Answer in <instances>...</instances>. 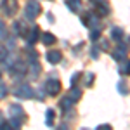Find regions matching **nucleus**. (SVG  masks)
I'll return each instance as SVG.
<instances>
[{
	"label": "nucleus",
	"instance_id": "15",
	"mask_svg": "<svg viewBox=\"0 0 130 130\" xmlns=\"http://www.w3.org/2000/svg\"><path fill=\"white\" fill-rule=\"evenodd\" d=\"M121 37H123V31L120 30V28H111V38L113 40H121Z\"/></svg>",
	"mask_w": 130,
	"mask_h": 130
},
{
	"label": "nucleus",
	"instance_id": "14",
	"mask_svg": "<svg viewBox=\"0 0 130 130\" xmlns=\"http://www.w3.org/2000/svg\"><path fill=\"white\" fill-rule=\"evenodd\" d=\"M116 89H118V92H120L121 95H127L130 92V89H128V85H127V82H118V85H116Z\"/></svg>",
	"mask_w": 130,
	"mask_h": 130
},
{
	"label": "nucleus",
	"instance_id": "3",
	"mask_svg": "<svg viewBox=\"0 0 130 130\" xmlns=\"http://www.w3.org/2000/svg\"><path fill=\"white\" fill-rule=\"evenodd\" d=\"M14 95L19 97V99H31V97L35 95V90H33V87H30L28 83H21V85H18V87L14 89Z\"/></svg>",
	"mask_w": 130,
	"mask_h": 130
},
{
	"label": "nucleus",
	"instance_id": "12",
	"mask_svg": "<svg viewBox=\"0 0 130 130\" xmlns=\"http://www.w3.org/2000/svg\"><path fill=\"white\" fill-rule=\"evenodd\" d=\"M66 5L71 12H78L80 10V0H66Z\"/></svg>",
	"mask_w": 130,
	"mask_h": 130
},
{
	"label": "nucleus",
	"instance_id": "22",
	"mask_svg": "<svg viewBox=\"0 0 130 130\" xmlns=\"http://www.w3.org/2000/svg\"><path fill=\"white\" fill-rule=\"evenodd\" d=\"M92 82H94V73H89L85 76V85H92Z\"/></svg>",
	"mask_w": 130,
	"mask_h": 130
},
{
	"label": "nucleus",
	"instance_id": "10",
	"mask_svg": "<svg viewBox=\"0 0 130 130\" xmlns=\"http://www.w3.org/2000/svg\"><path fill=\"white\" fill-rule=\"evenodd\" d=\"M83 24L85 26H97L99 24V18L95 14H85L83 16Z\"/></svg>",
	"mask_w": 130,
	"mask_h": 130
},
{
	"label": "nucleus",
	"instance_id": "23",
	"mask_svg": "<svg viewBox=\"0 0 130 130\" xmlns=\"http://www.w3.org/2000/svg\"><path fill=\"white\" fill-rule=\"evenodd\" d=\"M7 95V87L5 85H0V99H4Z\"/></svg>",
	"mask_w": 130,
	"mask_h": 130
},
{
	"label": "nucleus",
	"instance_id": "2",
	"mask_svg": "<svg viewBox=\"0 0 130 130\" xmlns=\"http://www.w3.org/2000/svg\"><path fill=\"white\" fill-rule=\"evenodd\" d=\"M42 12V5L37 2V0H28V4H26V7H24V18L28 21H33L37 19L38 16H40Z\"/></svg>",
	"mask_w": 130,
	"mask_h": 130
},
{
	"label": "nucleus",
	"instance_id": "21",
	"mask_svg": "<svg viewBox=\"0 0 130 130\" xmlns=\"http://www.w3.org/2000/svg\"><path fill=\"white\" fill-rule=\"evenodd\" d=\"M0 128H2V130H4V128L10 130V128H12V125H10V121H0Z\"/></svg>",
	"mask_w": 130,
	"mask_h": 130
},
{
	"label": "nucleus",
	"instance_id": "24",
	"mask_svg": "<svg viewBox=\"0 0 130 130\" xmlns=\"http://www.w3.org/2000/svg\"><path fill=\"white\" fill-rule=\"evenodd\" d=\"M80 80V73H76V75H73V76H71V85H73V87H75V85H76V82Z\"/></svg>",
	"mask_w": 130,
	"mask_h": 130
},
{
	"label": "nucleus",
	"instance_id": "25",
	"mask_svg": "<svg viewBox=\"0 0 130 130\" xmlns=\"http://www.w3.org/2000/svg\"><path fill=\"white\" fill-rule=\"evenodd\" d=\"M0 78H2V75H0Z\"/></svg>",
	"mask_w": 130,
	"mask_h": 130
},
{
	"label": "nucleus",
	"instance_id": "1",
	"mask_svg": "<svg viewBox=\"0 0 130 130\" xmlns=\"http://www.w3.org/2000/svg\"><path fill=\"white\" fill-rule=\"evenodd\" d=\"M26 116H24V109L21 108L19 104H12L9 108V121L12 125V128H19L21 125L24 123Z\"/></svg>",
	"mask_w": 130,
	"mask_h": 130
},
{
	"label": "nucleus",
	"instance_id": "19",
	"mask_svg": "<svg viewBox=\"0 0 130 130\" xmlns=\"http://www.w3.org/2000/svg\"><path fill=\"white\" fill-rule=\"evenodd\" d=\"M120 73L121 75H130V61H127V62L120 68Z\"/></svg>",
	"mask_w": 130,
	"mask_h": 130
},
{
	"label": "nucleus",
	"instance_id": "9",
	"mask_svg": "<svg viewBox=\"0 0 130 130\" xmlns=\"http://www.w3.org/2000/svg\"><path fill=\"white\" fill-rule=\"evenodd\" d=\"M40 38H42V43H43L45 47H47V45L50 47V45H54V43L57 42V38H56V35H52L50 31H45V33L42 35Z\"/></svg>",
	"mask_w": 130,
	"mask_h": 130
},
{
	"label": "nucleus",
	"instance_id": "18",
	"mask_svg": "<svg viewBox=\"0 0 130 130\" xmlns=\"http://www.w3.org/2000/svg\"><path fill=\"white\" fill-rule=\"evenodd\" d=\"M7 38V26H5V23L0 19V40H5Z\"/></svg>",
	"mask_w": 130,
	"mask_h": 130
},
{
	"label": "nucleus",
	"instance_id": "8",
	"mask_svg": "<svg viewBox=\"0 0 130 130\" xmlns=\"http://www.w3.org/2000/svg\"><path fill=\"white\" fill-rule=\"evenodd\" d=\"M45 59L49 61L50 64H57V62L62 59V54H61V50H49V52L45 54Z\"/></svg>",
	"mask_w": 130,
	"mask_h": 130
},
{
	"label": "nucleus",
	"instance_id": "13",
	"mask_svg": "<svg viewBox=\"0 0 130 130\" xmlns=\"http://www.w3.org/2000/svg\"><path fill=\"white\" fill-rule=\"evenodd\" d=\"M12 30H14V35H19V37H24L26 35V31H24V26H23V23H14V26H12Z\"/></svg>",
	"mask_w": 130,
	"mask_h": 130
},
{
	"label": "nucleus",
	"instance_id": "17",
	"mask_svg": "<svg viewBox=\"0 0 130 130\" xmlns=\"http://www.w3.org/2000/svg\"><path fill=\"white\" fill-rule=\"evenodd\" d=\"M70 97H71L73 101H75V102H76V99H80V97H82V90H80V89H76V85H75V87L71 89Z\"/></svg>",
	"mask_w": 130,
	"mask_h": 130
},
{
	"label": "nucleus",
	"instance_id": "20",
	"mask_svg": "<svg viewBox=\"0 0 130 130\" xmlns=\"http://www.w3.org/2000/svg\"><path fill=\"white\" fill-rule=\"evenodd\" d=\"M99 37H101V31L97 30V28H94V30H92V33H90V40H97Z\"/></svg>",
	"mask_w": 130,
	"mask_h": 130
},
{
	"label": "nucleus",
	"instance_id": "6",
	"mask_svg": "<svg viewBox=\"0 0 130 130\" xmlns=\"http://www.w3.org/2000/svg\"><path fill=\"white\" fill-rule=\"evenodd\" d=\"M24 37H26V43H28V45H35L37 40L40 38V28H38V26H33L31 30H28V33H26Z\"/></svg>",
	"mask_w": 130,
	"mask_h": 130
},
{
	"label": "nucleus",
	"instance_id": "7",
	"mask_svg": "<svg viewBox=\"0 0 130 130\" xmlns=\"http://www.w3.org/2000/svg\"><path fill=\"white\" fill-rule=\"evenodd\" d=\"M113 59L115 61H125L127 59V45H123V43L116 45V50L113 52Z\"/></svg>",
	"mask_w": 130,
	"mask_h": 130
},
{
	"label": "nucleus",
	"instance_id": "16",
	"mask_svg": "<svg viewBox=\"0 0 130 130\" xmlns=\"http://www.w3.org/2000/svg\"><path fill=\"white\" fill-rule=\"evenodd\" d=\"M45 123L49 127L54 125V109H47V113H45Z\"/></svg>",
	"mask_w": 130,
	"mask_h": 130
},
{
	"label": "nucleus",
	"instance_id": "11",
	"mask_svg": "<svg viewBox=\"0 0 130 130\" xmlns=\"http://www.w3.org/2000/svg\"><path fill=\"white\" fill-rule=\"evenodd\" d=\"M73 104H75V101L71 99L70 95H68V97H64V99L61 101L59 102V106H61V109H64V111H68L71 108V106H73Z\"/></svg>",
	"mask_w": 130,
	"mask_h": 130
},
{
	"label": "nucleus",
	"instance_id": "4",
	"mask_svg": "<svg viewBox=\"0 0 130 130\" xmlns=\"http://www.w3.org/2000/svg\"><path fill=\"white\" fill-rule=\"evenodd\" d=\"M43 89H45V92L49 95H57L61 92V80H57V78H49V80L45 82Z\"/></svg>",
	"mask_w": 130,
	"mask_h": 130
},
{
	"label": "nucleus",
	"instance_id": "5",
	"mask_svg": "<svg viewBox=\"0 0 130 130\" xmlns=\"http://www.w3.org/2000/svg\"><path fill=\"white\" fill-rule=\"evenodd\" d=\"M18 10V4L16 0H2V12L7 16V18H12Z\"/></svg>",
	"mask_w": 130,
	"mask_h": 130
}]
</instances>
